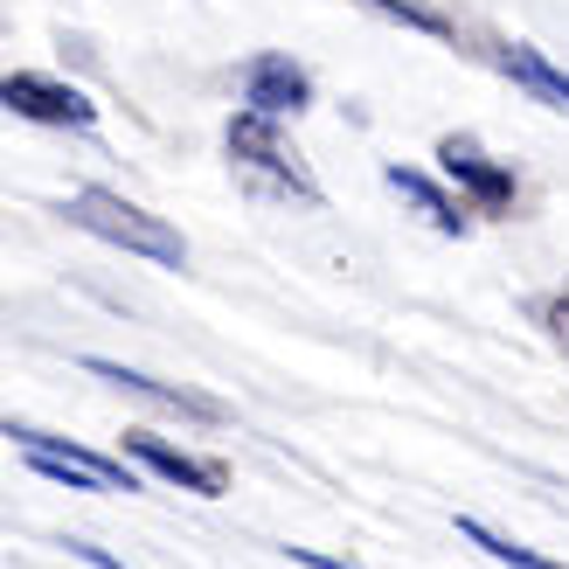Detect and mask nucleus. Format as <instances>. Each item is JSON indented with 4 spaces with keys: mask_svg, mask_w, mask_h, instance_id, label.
<instances>
[{
    "mask_svg": "<svg viewBox=\"0 0 569 569\" xmlns=\"http://www.w3.org/2000/svg\"><path fill=\"white\" fill-rule=\"evenodd\" d=\"M63 216L77 222V230H91V237H104V243L132 250V258H153V264H167V271L188 264L181 230H167L160 216H147L139 202H126V194H111V188H77L70 202H63Z\"/></svg>",
    "mask_w": 569,
    "mask_h": 569,
    "instance_id": "1",
    "label": "nucleus"
},
{
    "mask_svg": "<svg viewBox=\"0 0 569 569\" xmlns=\"http://www.w3.org/2000/svg\"><path fill=\"white\" fill-rule=\"evenodd\" d=\"M8 438L28 451V466L56 487H91V493H139V479L126 472V459H104V451H83L70 438H49L36 423H8Z\"/></svg>",
    "mask_w": 569,
    "mask_h": 569,
    "instance_id": "2",
    "label": "nucleus"
},
{
    "mask_svg": "<svg viewBox=\"0 0 569 569\" xmlns=\"http://www.w3.org/2000/svg\"><path fill=\"white\" fill-rule=\"evenodd\" d=\"M0 98H8L21 119H36V126H91L98 119V104L83 98V91H70V83H56V77H0Z\"/></svg>",
    "mask_w": 569,
    "mask_h": 569,
    "instance_id": "3",
    "label": "nucleus"
},
{
    "mask_svg": "<svg viewBox=\"0 0 569 569\" xmlns=\"http://www.w3.org/2000/svg\"><path fill=\"white\" fill-rule=\"evenodd\" d=\"M126 451L139 466H153L160 479H174V487H188V493H202V500H216L222 487H230V472H222L216 459H188V451H174L167 438H153V431H126Z\"/></svg>",
    "mask_w": 569,
    "mask_h": 569,
    "instance_id": "4",
    "label": "nucleus"
},
{
    "mask_svg": "<svg viewBox=\"0 0 569 569\" xmlns=\"http://www.w3.org/2000/svg\"><path fill=\"white\" fill-rule=\"evenodd\" d=\"M243 98H250V111L278 119V111H306L312 104V83H306V70L292 56H258V63H243Z\"/></svg>",
    "mask_w": 569,
    "mask_h": 569,
    "instance_id": "5",
    "label": "nucleus"
},
{
    "mask_svg": "<svg viewBox=\"0 0 569 569\" xmlns=\"http://www.w3.org/2000/svg\"><path fill=\"white\" fill-rule=\"evenodd\" d=\"M438 160H445V174L459 181V188H472L479 209H507V202H515V174H507V167H493L487 153L472 147V139H445Z\"/></svg>",
    "mask_w": 569,
    "mask_h": 569,
    "instance_id": "6",
    "label": "nucleus"
},
{
    "mask_svg": "<svg viewBox=\"0 0 569 569\" xmlns=\"http://www.w3.org/2000/svg\"><path fill=\"white\" fill-rule=\"evenodd\" d=\"M91 376L119 382L126 396H147V403H160V410H181V417L222 423V403H216V396H202V389H174V382H153V376H139V368H126V361H91Z\"/></svg>",
    "mask_w": 569,
    "mask_h": 569,
    "instance_id": "7",
    "label": "nucleus"
},
{
    "mask_svg": "<svg viewBox=\"0 0 569 569\" xmlns=\"http://www.w3.org/2000/svg\"><path fill=\"white\" fill-rule=\"evenodd\" d=\"M230 153H237V160H250V167H264V174H278L292 194H312V181L299 174L292 160H284V147L271 139V119H264V111H250V119H237V126H230Z\"/></svg>",
    "mask_w": 569,
    "mask_h": 569,
    "instance_id": "8",
    "label": "nucleus"
},
{
    "mask_svg": "<svg viewBox=\"0 0 569 569\" xmlns=\"http://www.w3.org/2000/svg\"><path fill=\"white\" fill-rule=\"evenodd\" d=\"M459 535L472 549H487L500 569H569V562H549V556H535V549H521V542H507V535H493L487 521H472V515H459Z\"/></svg>",
    "mask_w": 569,
    "mask_h": 569,
    "instance_id": "9",
    "label": "nucleus"
},
{
    "mask_svg": "<svg viewBox=\"0 0 569 569\" xmlns=\"http://www.w3.org/2000/svg\"><path fill=\"white\" fill-rule=\"evenodd\" d=\"M500 63L515 70V77L528 83V91H542L549 104H562V111H569V77H562V70H549V63H542V56H535V49H521V42H515V49L500 56Z\"/></svg>",
    "mask_w": 569,
    "mask_h": 569,
    "instance_id": "10",
    "label": "nucleus"
},
{
    "mask_svg": "<svg viewBox=\"0 0 569 569\" xmlns=\"http://www.w3.org/2000/svg\"><path fill=\"white\" fill-rule=\"evenodd\" d=\"M389 188H396V194H410V202H417L423 216L438 222V230H459V222H466V216L451 209V202H445V194H438L431 181H423V174H410V167H389Z\"/></svg>",
    "mask_w": 569,
    "mask_h": 569,
    "instance_id": "11",
    "label": "nucleus"
},
{
    "mask_svg": "<svg viewBox=\"0 0 569 569\" xmlns=\"http://www.w3.org/2000/svg\"><path fill=\"white\" fill-rule=\"evenodd\" d=\"M376 14H389V21H403V28H423V36H445V21L438 14H423V8H410V0H368Z\"/></svg>",
    "mask_w": 569,
    "mask_h": 569,
    "instance_id": "12",
    "label": "nucleus"
},
{
    "mask_svg": "<svg viewBox=\"0 0 569 569\" xmlns=\"http://www.w3.org/2000/svg\"><path fill=\"white\" fill-rule=\"evenodd\" d=\"M292 562H306V569H355V562H340V556H320V549H284Z\"/></svg>",
    "mask_w": 569,
    "mask_h": 569,
    "instance_id": "13",
    "label": "nucleus"
},
{
    "mask_svg": "<svg viewBox=\"0 0 569 569\" xmlns=\"http://www.w3.org/2000/svg\"><path fill=\"white\" fill-rule=\"evenodd\" d=\"M70 556H83L91 569H126V562H111V556H104V549H91V542H70Z\"/></svg>",
    "mask_w": 569,
    "mask_h": 569,
    "instance_id": "14",
    "label": "nucleus"
},
{
    "mask_svg": "<svg viewBox=\"0 0 569 569\" xmlns=\"http://www.w3.org/2000/svg\"><path fill=\"white\" fill-rule=\"evenodd\" d=\"M549 327H556V340L569 348V299H556V306H549Z\"/></svg>",
    "mask_w": 569,
    "mask_h": 569,
    "instance_id": "15",
    "label": "nucleus"
}]
</instances>
